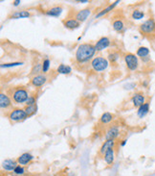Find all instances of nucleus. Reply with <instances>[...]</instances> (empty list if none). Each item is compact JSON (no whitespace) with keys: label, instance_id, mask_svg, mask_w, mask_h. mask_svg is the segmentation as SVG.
<instances>
[{"label":"nucleus","instance_id":"nucleus-1","mask_svg":"<svg viewBox=\"0 0 155 176\" xmlns=\"http://www.w3.org/2000/svg\"><path fill=\"white\" fill-rule=\"evenodd\" d=\"M96 53L95 45L91 43H81L78 46L75 54V59L78 63H86L94 57Z\"/></svg>","mask_w":155,"mask_h":176},{"label":"nucleus","instance_id":"nucleus-2","mask_svg":"<svg viewBox=\"0 0 155 176\" xmlns=\"http://www.w3.org/2000/svg\"><path fill=\"white\" fill-rule=\"evenodd\" d=\"M109 65V62L107 59L103 58L102 56H98L95 57L93 60L91 61V67L95 71L97 72H101L105 70L106 68L108 67Z\"/></svg>","mask_w":155,"mask_h":176},{"label":"nucleus","instance_id":"nucleus-3","mask_svg":"<svg viewBox=\"0 0 155 176\" xmlns=\"http://www.w3.org/2000/svg\"><path fill=\"white\" fill-rule=\"evenodd\" d=\"M29 98L28 92L25 89H16L15 92H13V99L16 104H22L27 101V99Z\"/></svg>","mask_w":155,"mask_h":176},{"label":"nucleus","instance_id":"nucleus-4","mask_svg":"<svg viewBox=\"0 0 155 176\" xmlns=\"http://www.w3.org/2000/svg\"><path fill=\"white\" fill-rule=\"evenodd\" d=\"M27 117H28V115H27V113L25 112V110L20 109V108L13 110V111L9 114L10 120L13 122L21 121V120H24L25 119H27Z\"/></svg>","mask_w":155,"mask_h":176},{"label":"nucleus","instance_id":"nucleus-5","mask_svg":"<svg viewBox=\"0 0 155 176\" xmlns=\"http://www.w3.org/2000/svg\"><path fill=\"white\" fill-rule=\"evenodd\" d=\"M140 31L144 35H151L155 32V20L149 18L140 25Z\"/></svg>","mask_w":155,"mask_h":176},{"label":"nucleus","instance_id":"nucleus-6","mask_svg":"<svg viewBox=\"0 0 155 176\" xmlns=\"http://www.w3.org/2000/svg\"><path fill=\"white\" fill-rule=\"evenodd\" d=\"M125 61H126L127 68L131 71L136 70L138 67H139V60H138V57L135 54H132V53L126 54L125 56Z\"/></svg>","mask_w":155,"mask_h":176},{"label":"nucleus","instance_id":"nucleus-7","mask_svg":"<svg viewBox=\"0 0 155 176\" xmlns=\"http://www.w3.org/2000/svg\"><path fill=\"white\" fill-rule=\"evenodd\" d=\"M47 82V77L43 74L34 75L32 78V85L36 88H40Z\"/></svg>","mask_w":155,"mask_h":176},{"label":"nucleus","instance_id":"nucleus-8","mask_svg":"<svg viewBox=\"0 0 155 176\" xmlns=\"http://www.w3.org/2000/svg\"><path fill=\"white\" fill-rule=\"evenodd\" d=\"M120 134V130L118 128V126H111L106 130L105 132V141L106 140H114L116 138H118Z\"/></svg>","mask_w":155,"mask_h":176},{"label":"nucleus","instance_id":"nucleus-9","mask_svg":"<svg viewBox=\"0 0 155 176\" xmlns=\"http://www.w3.org/2000/svg\"><path fill=\"white\" fill-rule=\"evenodd\" d=\"M90 15H91V9L86 8L83 10H81V11H79L76 13L75 18L77 19L79 22H84Z\"/></svg>","mask_w":155,"mask_h":176},{"label":"nucleus","instance_id":"nucleus-10","mask_svg":"<svg viewBox=\"0 0 155 176\" xmlns=\"http://www.w3.org/2000/svg\"><path fill=\"white\" fill-rule=\"evenodd\" d=\"M109 45H110V40L106 37H102L96 43L95 48L96 51H102L103 49H105V48L109 47Z\"/></svg>","mask_w":155,"mask_h":176},{"label":"nucleus","instance_id":"nucleus-11","mask_svg":"<svg viewBox=\"0 0 155 176\" xmlns=\"http://www.w3.org/2000/svg\"><path fill=\"white\" fill-rule=\"evenodd\" d=\"M32 160H34L33 155L26 152V153L21 154L18 157V159H17V163H18L20 165H28Z\"/></svg>","mask_w":155,"mask_h":176},{"label":"nucleus","instance_id":"nucleus-12","mask_svg":"<svg viewBox=\"0 0 155 176\" xmlns=\"http://www.w3.org/2000/svg\"><path fill=\"white\" fill-rule=\"evenodd\" d=\"M131 101L134 106L139 108V107H141L146 103V98H144V96L142 94H135L132 96Z\"/></svg>","mask_w":155,"mask_h":176},{"label":"nucleus","instance_id":"nucleus-13","mask_svg":"<svg viewBox=\"0 0 155 176\" xmlns=\"http://www.w3.org/2000/svg\"><path fill=\"white\" fill-rule=\"evenodd\" d=\"M17 162H15V160H11V159H7V160L3 161L2 163V167L4 168L7 171H13V170L17 167Z\"/></svg>","mask_w":155,"mask_h":176},{"label":"nucleus","instance_id":"nucleus-14","mask_svg":"<svg viewBox=\"0 0 155 176\" xmlns=\"http://www.w3.org/2000/svg\"><path fill=\"white\" fill-rule=\"evenodd\" d=\"M80 23L76 18H69L67 20H64L63 24H64V27L67 29H70V30H74V29H77L80 27Z\"/></svg>","mask_w":155,"mask_h":176},{"label":"nucleus","instance_id":"nucleus-15","mask_svg":"<svg viewBox=\"0 0 155 176\" xmlns=\"http://www.w3.org/2000/svg\"><path fill=\"white\" fill-rule=\"evenodd\" d=\"M62 8L60 6H56V7H52L51 9L47 10L45 12V13L48 16H54V18H58L61 13H62Z\"/></svg>","mask_w":155,"mask_h":176},{"label":"nucleus","instance_id":"nucleus-16","mask_svg":"<svg viewBox=\"0 0 155 176\" xmlns=\"http://www.w3.org/2000/svg\"><path fill=\"white\" fill-rule=\"evenodd\" d=\"M11 105H12V101L11 99L9 98V96L1 92V94H0V107H1L2 109H7Z\"/></svg>","mask_w":155,"mask_h":176},{"label":"nucleus","instance_id":"nucleus-17","mask_svg":"<svg viewBox=\"0 0 155 176\" xmlns=\"http://www.w3.org/2000/svg\"><path fill=\"white\" fill-rule=\"evenodd\" d=\"M115 146V141L114 140H106L103 144L102 145L101 149H100V153L105 155V153L110 148H114Z\"/></svg>","mask_w":155,"mask_h":176},{"label":"nucleus","instance_id":"nucleus-18","mask_svg":"<svg viewBox=\"0 0 155 176\" xmlns=\"http://www.w3.org/2000/svg\"><path fill=\"white\" fill-rule=\"evenodd\" d=\"M103 158H105V163L107 165H111L114 162L115 159V153H114V148H110L103 155Z\"/></svg>","mask_w":155,"mask_h":176},{"label":"nucleus","instance_id":"nucleus-19","mask_svg":"<svg viewBox=\"0 0 155 176\" xmlns=\"http://www.w3.org/2000/svg\"><path fill=\"white\" fill-rule=\"evenodd\" d=\"M149 111V103H147L146 102L144 105H142L141 107H139V108H138L137 115H138V116L140 117V119H143V117H144V116L147 115Z\"/></svg>","mask_w":155,"mask_h":176},{"label":"nucleus","instance_id":"nucleus-20","mask_svg":"<svg viewBox=\"0 0 155 176\" xmlns=\"http://www.w3.org/2000/svg\"><path fill=\"white\" fill-rule=\"evenodd\" d=\"M119 3H120V1H115L114 3H112V4H110L109 6H107V7H106L105 9L102 10V11L100 12V13H98V15H96V16H95V18H101V16H102L106 15V13H109L110 11H112V10L114 9L115 7H116L117 5L119 4Z\"/></svg>","mask_w":155,"mask_h":176},{"label":"nucleus","instance_id":"nucleus-21","mask_svg":"<svg viewBox=\"0 0 155 176\" xmlns=\"http://www.w3.org/2000/svg\"><path fill=\"white\" fill-rule=\"evenodd\" d=\"M31 16V13L28 12V11H17V12H15L11 16L12 18H15V19H17V18H30Z\"/></svg>","mask_w":155,"mask_h":176},{"label":"nucleus","instance_id":"nucleus-22","mask_svg":"<svg viewBox=\"0 0 155 176\" xmlns=\"http://www.w3.org/2000/svg\"><path fill=\"white\" fill-rule=\"evenodd\" d=\"M112 27L116 32H122L123 28H125V24H123V21L122 19H116L113 21Z\"/></svg>","mask_w":155,"mask_h":176},{"label":"nucleus","instance_id":"nucleus-23","mask_svg":"<svg viewBox=\"0 0 155 176\" xmlns=\"http://www.w3.org/2000/svg\"><path fill=\"white\" fill-rule=\"evenodd\" d=\"M113 120V116L111 115L110 113L108 112H105L103 113L101 119H100V121H101L102 124H107V123H110Z\"/></svg>","mask_w":155,"mask_h":176},{"label":"nucleus","instance_id":"nucleus-24","mask_svg":"<svg viewBox=\"0 0 155 176\" xmlns=\"http://www.w3.org/2000/svg\"><path fill=\"white\" fill-rule=\"evenodd\" d=\"M137 56L140 57V58H146L149 55V49L147 47H144V46H141L138 48L137 50Z\"/></svg>","mask_w":155,"mask_h":176},{"label":"nucleus","instance_id":"nucleus-25","mask_svg":"<svg viewBox=\"0 0 155 176\" xmlns=\"http://www.w3.org/2000/svg\"><path fill=\"white\" fill-rule=\"evenodd\" d=\"M57 71L60 74H69V73H71L72 68H71V67H69V65L61 64V65H58Z\"/></svg>","mask_w":155,"mask_h":176},{"label":"nucleus","instance_id":"nucleus-26","mask_svg":"<svg viewBox=\"0 0 155 176\" xmlns=\"http://www.w3.org/2000/svg\"><path fill=\"white\" fill-rule=\"evenodd\" d=\"M144 16V13L143 11H141V10H134L131 13V18L136 20L142 19Z\"/></svg>","mask_w":155,"mask_h":176},{"label":"nucleus","instance_id":"nucleus-27","mask_svg":"<svg viewBox=\"0 0 155 176\" xmlns=\"http://www.w3.org/2000/svg\"><path fill=\"white\" fill-rule=\"evenodd\" d=\"M36 109H37L36 105H33V106H26L24 110H25V112L27 113L28 116H30L34 115V114L36 112Z\"/></svg>","mask_w":155,"mask_h":176},{"label":"nucleus","instance_id":"nucleus-28","mask_svg":"<svg viewBox=\"0 0 155 176\" xmlns=\"http://www.w3.org/2000/svg\"><path fill=\"white\" fill-rule=\"evenodd\" d=\"M40 71H42V64H36L34 65V67L32 68V71H31V74L33 75H39Z\"/></svg>","mask_w":155,"mask_h":176},{"label":"nucleus","instance_id":"nucleus-29","mask_svg":"<svg viewBox=\"0 0 155 176\" xmlns=\"http://www.w3.org/2000/svg\"><path fill=\"white\" fill-rule=\"evenodd\" d=\"M23 65L22 62H13V63H8V64H2L1 67L2 68H6V67H17V65Z\"/></svg>","mask_w":155,"mask_h":176},{"label":"nucleus","instance_id":"nucleus-30","mask_svg":"<svg viewBox=\"0 0 155 176\" xmlns=\"http://www.w3.org/2000/svg\"><path fill=\"white\" fill-rule=\"evenodd\" d=\"M50 60L49 59H45V60L43 61L42 63V72H44V73H46V72L49 70L50 68Z\"/></svg>","mask_w":155,"mask_h":176},{"label":"nucleus","instance_id":"nucleus-31","mask_svg":"<svg viewBox=\"0 0 155 176\" xmlns=\"http://www.w3.org/2000/svg\"><path fill=\"white\" fill-rule=\"evenodd\" d=\"M13 172H15V174H16V175H22V174H24V172H25V170H24V167L22 165H18L15 170H13Z\"/></svg>","mask_w":155,"mask_h":176},{"label":"nucleus","instance_id":"nucleus-32","mask_svg":"<svg viewBox=\"0 0 155 176\" xmlns=\"http://www.w3.org/2000/svg\"><path fill=\"white\" fill-rule=\"evenodd\" d=\"M108 60L111 62V63H115L119 60V54L118 53H110L108 55Z\"/></svg>","mask_w":155,"mask_h":176},{"label":"nucleus","instance_id":"nucleus-33","mask_svg":"<svg viewBox=\"0 0 155 176\" xmlns=\"http://www.w3.org/2000/svg\"><path fill=\"white\" fill-rule=\"evenodd\" d=\"M26 106H33L36 105V98L34 96H29V98L27 99V101L25 102Z\"/></svg>","mask_w":155,"mask_h":176},{"label":"nucleus","instance_id":"nucleus-34","mask_svg":"<svg viewBox=\"0 0 155 176\" xmlns=\"http://www.w3.org/2000/svg\"><path fill=\"white\" fill-rule=\"evenodd\" d=\"M136 87V84H134V83H128L127 85L125 86V89H132Z\"/></svg>","mask_w":155,"mask_h":176},{"label":"nucleus","instance_id":"nucleus-35","mask_svg":"<svg viewBox=\"0 0 155 176\" xmlns=\"http://www.w3.org/2000/svg\"><path fill=\"white\" fill-rule=\"evenodd\" d=\"M20 3H21V2H20V0H15V1L13 2V5L15 7H16V6H18Z\"/></svg>","mask_w":155,"mask_h":176},{"label":"nucleus","instance_id":"nucleus-36","mask_svg":"<svg viewBox=\"0 0 155 176\" xmlns=\"http://www.w3.org/2000/svg\"><path fill=\"white\" fill-rule=\"evenodd\" d=\"M126 143H127V141H126V140H123V141H122V143H121V146H125Z\"/></svg>","mask_w":155,"mask_h":176},{"label":"nucleus","instance_id":"nucleus-37","mask_svg":"<svg viewBox=\"0 0 155 176\" xmlns=\"http://www.w3.org/2000/svg\"><path fill=\"white\" fill-rule=\"evenodd\" d=\"M79 3H88V0H81V1H77Z\"/></svg>","mask_w":155,"mask_h":176},{"label":"nucleus","instance_id":"nucleus-38","mask_svg":"<svg viewBox=\"0 0 155 176\" xmlns=\"http://www.w3.org/2000/svg\"><path fill=\"white\" fill-rule=\"evenodd\" d=\"M13 176H17V175H13Z\"/></svg>","mask_w":155,"mask_h":176}]
</instances>
